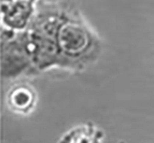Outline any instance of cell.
Wrapping results in <instances>:
<instances>
[{
	"label": "cell",
	"instance_id": "cell-1",
	"mask_svg": "<svg viewBox=\"0 0 154 143\" xmlns=\"http://www.w3.org/2000/svg\"><path fill=\"white\" fill-rule=\"evenodd\" d=\"M37 102V95L28 84L13 86L7 95V105L11 110L20 114H27L33 110Z\"/></svg>",
	"mask_w": 154,
	"mask_h": 143
}]
</instances>
